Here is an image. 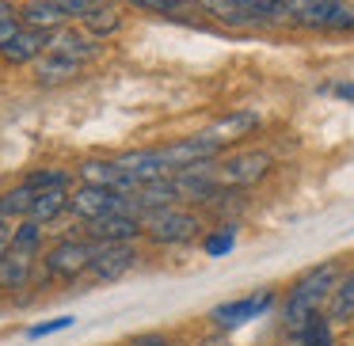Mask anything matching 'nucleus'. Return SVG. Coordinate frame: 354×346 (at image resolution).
<instances>
[{"mask_svg": "<svg viewBox=\"0 0 354 346\" xmlns=\"http://www.w3.org/2000/svg\"><path fill=\"white\" fill-rule=\"evenodd\" d=\"M328 320L335 327H351L354 323V270L339 278L335 293H331V305H328Z\"/></svg>", "mask_w": 354, "mask_h": 346, "instance_id": "nucleus-17", "label": "nucleus"}, {"mask_svg": "<svg viewBox=\"0 0 354 346\" xmlns=\"http://www.w3.org/2000/svg\"><path fill=\"white\" fill-rule=\"evenodd\" d=\"M65 327H73V316H62V320L39 323V327H31L27 335H31V338H42V335H54V331H65Z\"/></svg>", "mask_w": 354, "mask_h": 346, "instance_id": "nucleus-26", "label": "nucleus"}, {"mask_svg": "<svg viewBox=\"0 0 354 346\" xmlns=\"http://www.w3.org/2000/svg\"><path fill=\"white\" fill-rule=\"evenodd\" d=\"M69 209L80 217V221H95V217H107V213H118V209H130V198L115 186H95V183H84L80 191L69 194ZM133 213V209H130Z\"/></svg>", "mask_w": 354, "mask_h": 346, "instance_id": "nucleus-4", "label": "nucleus"}, {"mask_svg": "<svg viewBox=\"0 0 354 346\" xmlns=\"http://www.w3.org/2000/svg\"><path fill=\"white\" fill-rule=\"evenodd\" d=\"M255 126H259V118H255V115H236V118H225V122L221 126H217V137H225V141H229V137H240V133H248V130H255Z\"/></svg>", "mask_w": 354, "mask_h": 346, "instance_id": "nucleus-23", "label": "nucleus"}, {"mask_svg": "<svg viewBox=\"0 0 354 346\" xmlns=\"http://www.w3.org/2000/svg\"><path fill=\"white\" fill-rule=\"evenodd\" d=\"M270 305H274V293L259 289V293H252V297H240V300H225V305H217L214 312H209V320H214L221 331H232V327H240V323L263 316Z\"/></svg>", "mask_w": 354, "mask_h": 346, "instance_id": "nucleus-8", "label": "nucleus"}, {"mask_svg": "<svg viewBox=\"0 0 354 346\" xmlns=\"http://www.w3.org/2000/svg\"><path fill=\"white\" fill-rule=\"evenodd\" d=\"M286 19L313 31H354V8L343 0H282Z\"/></svg>", "mask_w": 354, "mask_h": 346, "instance_id": "nucleus-3", "label": "nucleus"}, {"mask_svg": "<svg viewBox=\"0 0 354 346\" xmlns=\"http://www.w3.org/2000/svg\"><path fill=\"white\" fill-rule=\"evenodd\" d=\"M42 244V224L24 217V224H16V236H12V247H24V251H35Z\"/></svg>", "mask_w": 354, "mask_h": 346, "instance_id": "nucleus-22", "label": "nucleus"}, {"mask_svg": "<svg viewBox=\"0 0 354 346\" xmlns=\"http://www.w3.org/2000/svg\"><path fill=\"white\" fill-rule=\"evenodd\" d=\"M19 19H24L27 27H42V31H62V27L69 23V16L57 8L54 0H31V4L19 12Z\"/></svg>", "mask_w": 354, "mask_h": 346, "instance_id": "nucleus-18", "label": "nucleus"}, {"mask_svg": "<svg viewBox=\"0 0 354 346\" xmlns=\"http://www.w3.org/2000/svg\"><path fill=\"white\" fill-rule=\"evenodd\" d=\"M50 50H57V54H65V57H77V61H88V57L100 54V39L88 35V31L62 27V31H54V39H50Z\"/></svg>", "mask_w": 354, "mask_h": 346, "instance_id": "nucleus-13", "label": "nucleus"}, {"mask_svg": "<svg viewBox=\"0 0 354 346\" xmlns=\"http://www.w3.org/2000/svg\"><path fill=\"white\" fill-rule=\"evenodd\" d=\"M27 183H31L35 191H42V186H69V175H65V171H35Z\"/></svg>", "mask_w": 354, "mask_h": 346, "instance_id": "nucleus-25", "label": "nucleus"}, {"mask_svg": "<svg viewBox=\"0 0 354 346\" xmlns=\"http://www.w3.org/2000/svg\"><path fill=\"white\" fill-rule=\"evenodd\" d=\"M198 4L217 19V23H225V27H255V19L240 8L236 0H198Z\"/></svg>", "mask_w": 354, "mask_h": 346, "instance_id": "nucleus-19", "label": "nucleus"}, {"mask_svg": "<svg viewBox=\"0 0 354 346\" xmlns=\"http://www.w3.org/2000/svg\"><path fill=\"white\" fill-rule=\"evenodd\" d=\"M130 346H171V343L164 335H141V338H133Z\"/></svg>", "mask_w": 354, "mask_h": 346, "instance_id": "nucleus-31", "label": "nucleus"}, {"mask_svg": "<svg viewBox=\"0 0 354 346\" xmlns=\"http://www.w3.org/2000/svg\"><path fill=\"white\" fill-rule=\"evenodd\" d=\"M65 209H69V191L65 186H42V191H35V202H31V221L46 224L54 221V217H62Z\"/></svg>", "mask_w": 354, "mask_h": 346, "instance_id": "nucleus-15", "label": "nucleus"}, {"mask_svg": "<svg viewBox=\"0 0 354 346\" xmlns=\"http://www.w3.org/2000/svg\"><path fill=\"white\" fill-rule=\"evenodd\" d=\"M80 23H84L88 35H95V39H107V35H115L118 27H122V16H118V8L111 4V0H95L92 8L80 16Z\"/></svg>", "mask_w": 354, "mask_h": 346, "instance_id": "nucleus-16", "label": "nucleus"}, {"mask_svg": "<svg viewBox=\"0 0 354 346\" xmlns=\"http://www.w3.org/2000/svg\"><path fill=\"white\" fill-rule=\"evenodd\" d=\"M293 338H297L301 346H335V323H331L328 316L320 312L316 320H308Z\"/></svg>", "mask_w": 354, "mask_h": 346, "instance_id": "nucleus-20", "label": "nucleus"}, {"mask_svg": "<svg viewBox=\"0 0 354 346\" xmlns=\"http://www.w3.org/2000/svg\"><path fill=\"white\" fill-rule=\"evenodd\" d=\"M31 202H35V186L31 183L16 186V191H8V194H0V217H8V221L27 217L31 213Z\"/></svg>", "mask_w": 354, "mask_h": 346, "instance_id": "nucleus-21", "label": "nucleus"}, {"mask_svg": "<svg viewBox=\"0 0 354 346\" xmlns=\"http://www.w3.org/2000/svg\"><path fill=\"white\" fill-rule=\"evenodd\" d=\"M54 4H57V8H62L69 19H80V16H84V12L95 4V0H54Z\"/></svg>", "mask_w": 354, "mask_h": 346, "instance_id": "nucleus-27", "label": "nucleus"}, {"mask_svg": "<svg viewBox=\"0 0 354 346\" xmlns=\"http://www.w3.org/2000/svg\"><path fill=\"white\" fill-rule=\"evenodd\" d=\"M12 236H16V224H12L8 217H0V251L12 247Z\"/></svg>", "mask_w": 354, "mask_h": 346, "instance_id": "nucleus-30", "label": "nucleus"}, {"mask_svg": "<svg viewBox=\"0 0 354 346\" xmlns=\"http://www.w3.org/2000/svg\"><path fill=\"white\" fill-rule=\"evenodd\" d=\"M35 274V251H24V247H8L0 251V293H16L31 282Z\"/></svg>", "mask_w": 354, "mask_h": 346, "instance_id": "nucleus-10", "label": "nucleus"}, {"mask_svg": "<svg viewBox=\"0 0 354 346\" xmlns=\"http://www.w3.org/2000/svg\"><path fill=\"white\" fill-rule=\"evenodd\" d=\"M141 229H145V236L153 244L179 247V244H191L202 232V217L183 209V206H156V209L141 213Z\"/></svg>", "mask_w": 354, "mask_h": 346, "instance_id": "nucleus-2", "label": "nucleus"}, {"mask_svg": "<svg viewBox=\"0 0 354 346\" xmlns=\"http://www.w3.org/2000/svg\"><path fill=\"white\" fill-rule=\"evenodd\" d=\"M339 95H343V99H354V84H343V88H339Z\"/></svg>", "mask_w": 354, "mask_h": 346, "instance_id": "nucleus-33", "label": "nucleus"}, {"mask_svg": "<svg viewBox=\"0 0 354 346\" xmlns=\"http://www.w3.org/2000/svg\"><path fill=\"white\" fill-rule=\"evenodd\" d=\"M77 73H80L77 57H65V54H57V50H46V54L35 61V80H39V84H65V80H73Z\"/></svg>", "mask_w": 354, "mask_h": 346, "instance_id": "nucleus-14", "label": "nucleus"}, {"mask_svg": "<svg viewBox=\"0 0 354 346\" xmlns=\"http://www.w3.org/2000/svg\"><path fill=\"white\" fill-rule=\"evenodd\" d=\"M133 262H138V251L130 247V240H95L92 267L88 270H92L100 282H115V278H122Z\"/></svg>", "mask_w": 354, "mask_h": 346, "instance_id": "nucleus-6", "label": "nucleus"}, {"mask_svg": "<svg viewBox=\"0 0 354 346\" xmlns=\"http://www.w3.org/2000/svg\"><path fill=\"white\" fill-rule=\"evenodd\" d=\"M171 346H183V343H171Z\"/></svg>", "mask_w": 354, "mask_h": 346, "instance_id": "nucleus-35", "label": "nucleus"}, {"mask_svg": "<svg viewBox=\"0 0 354 346\" xmlns=\"http://www.w3.org/2000/svg\"><path fill=\"white\" fill-rule=\"evenodd\" d=\"M214 168H217V179H221V186H229V191H240V186L259 183V179L270 171V153H263V148H252V153L225 156V160H217Z\"/></svg>", "mask_w": 354, "mask_h": 346, "instance_id": "nucleus-5", "label": "nucleus"}, {"mask_svg": "<svg viewBox=\"0 0 354 346\" xmlns=\"http://www.w3.org/2000/svg\"><path fill=\"white\" fill-rule=\"evenodd\" d=\"M206 255H225V251H232L236 247V232H232V224H221V232H214V236H206Z\"/></svg>", "mask_w": 354, "mask_h": 346, "instance_id": "nucleus-24", "label": "nucleus"}, {"mask_svg": "<svg viewBox=\"0 0 354 346\" xmlns=\"http://www.w3.org/2000/svg\"><path fill=\"white\" fill-rule=\"evenodd\" d=\"M88 232H92V240H138L145 229H141V217L138 213L118 209V213H107V217L88 221Z\"/></svg>", "mask_w": 354, "mask_h": 346, "instance_id": "nucleus-11", "label": "nucleus"}, {"mask_svg": "<svg viewBox=\"0 0 354 346\" xmlns=\"http://www.w3.org/2000/svg\"><path fill=\"white\" fill-rule=\"evenodd\" d=\"M77 175L84 179V183H95V186H115V191H122V194H130L133 186V179L126 175L122 168H118V160H84L77 168Z\"/></svg>", "mask_w": 354, "mask_h": 346, "instance_id": "nucleus-12", "label": "nucleus"}, {"mask_svg": "<svg viewBox=\"0 0 354 346\" xmlns=\"http://www.w3.org/2000/svg\"><path fill=\"white\" fill-rule=\"evenodd\" d=\"M50 278H80L88 267H92V244H80V240H62L46 251L42 259Z\"/></svg>", "mask_w": 354, "mask_h": 346, "instance_id": "nucleus-7", "label": "nucleus"}, {"mask_svg": "<svg viewBox=\"0 0 354 346\" xmlns=\"http://www.w3.org/2000/svg\"><path fill=\"white\" fill-rule=\"evenodd\" d=\"M19 27H24V23H19L16 16H12V19H4V23H0V50L8 46V42H12V35H16Z\"/></svg>", "mask_w": 354, "mask_h": 346, "instance_id": "nucleus-29", "label": "nucleus"}, {"mask_svg": "<svg viewBox=\"0 0 354 346\" xmlns=\"http://www.w3.org/2000/svg\"><path fill=\"white\" fill-rule=\"evenodd\" d=\"M133 8H145V12H171L176 8V0H126Z\"/></svg>", "mask_w": 354, "mask_h": 346, "instance_id": "nucleus-28", "label": "nucleus"}, {"mask_svg": "<svg viewBox=\"0 0 354 346\" xmlns=\"http://www.w3.org/2000/svg\"><path fill=\"white\" fill-rule=\"evenodd\" d=\"M16 16V8H12V0H0V23H4V19H12Z\"/></svg>", "mask_w": 354, "mask_h": 346, "instance_id": "nucleus-32", "label": "nucleus"}, {"mask_svg": "<svg viewBox=\"0 0 354 346\" xmlns=\"http://www.w3.org/2000/svg\"><path fill=\"white\" fill-rule=\"evenodd\" d=\"M335 285H339V262H320V267L305 270L293 282L290 297H286V327H290V335H297L308 320H316L331 305Z\"/></svg>", "mask_w": 354, "mask_h": 346, "instance_id": "nucleus-1", "label": "nucleus"}, {"mask_svg": "<svg viewBox=\"0 0 354 346\" xmlns=\"http://www.w3.org/2000/svg\"><path fill=\"white\" fill-rule=\"evenodd\" d=\"M50 39H54V31H42V27H19L16 35H12V42L4 50H0V57L12 65H27V61H39L42 54L50 50Z\"/></svg>", "mask_w": 354, "mask_h": 346, "instance_id": "nucleus-9", "label": "nucleus"}, {"mask_svg": "<svg viewBox=\"0 0 354 346\" xmlns=\"http://www.w3.org/2000/svg\"><path fill=\"white\" fill-rule=\"evenodd\" d=\"M206 346H229V343H225V338H214V343H206Z\"/></svg>", "mask_w": 354, "mask_h": 346, "instance_id": "nucleus-34", "label": "nucleus"}]
</instances>
